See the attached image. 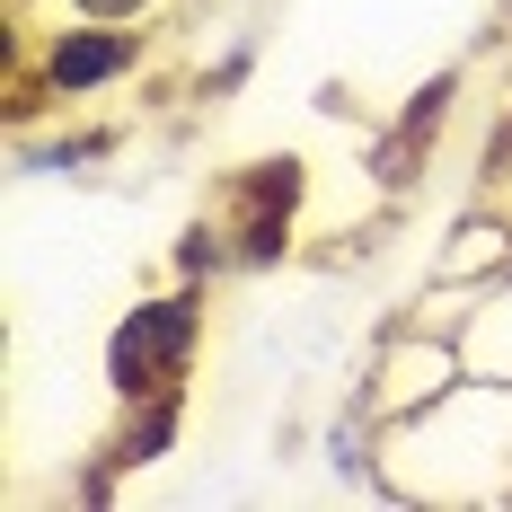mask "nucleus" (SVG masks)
<instances>
[{
  "mask_svg": "<svg viewBox=\"0 0 512 512\" xmlns=\"http://www.w3.org/2000/svg\"><path fill=\"white\" fill-rule=\"evenodd\" d=\"M451 115H460V71H433V80H415L407 98H398V115L371 133V186L380 195H415L424 186V168H433V151H442V133H451Z\"/></svg>",
  "mask_w": 512,
  "mask_h": 512,
  "instance_id": "obj_4",
  "label": "nucleus"
},
{
  "mask_svg": "<svg viewBox=\"0 0 512 512\" xmlns=\"http://www.w3.org/2000/svg\"><path fill=\"white\" fill-rule=\"evenodd\" d=\"M115 142H124L115 124H80V133H53V142L18 133V159H27V168H89V159H106Z\"/></svg>",
  "mask_w": 512,
  "mask_h": 512,
  "instance_id": "obj_7",
  "label": "nucleus"
},
{
  "mask_svg": "<svg viewBox=\"0 0 512 512\" xmlns=\"http://www.w3.org/2000/svg\"><path fill=\"white\" fill-rule=\"evenodd\" d=\"M168 274L177 283H221V274H239V256H230V230H221V212H195L186 230H177V248H168Z\"/></svg>",
  "mask_w": 512,
  "mask_h": 512,
  "instance_id": "obj_6",
  "label": "nucleus"
},
{
  "mask_svg": "<svg viewBox=\"0 0 512 512\" xmlns=\"http://www.w3.org/2000/svg\"><path fill=\"white\" fill-rule=\"evenodd\" d=\"M204 336H212V283L142 292V301L106 327V389H115V398H151V389L195 380Z\"/></svg>",
  "mask_w": 512,
  "mask_h": 512,
  "instance_id": "obj_1",
  "label": "nucleus"
},
{
  "mask_svg": "<svg viewBox=\"0 0 512 512\" xmlns=\"http://www.w3.org/2000/svg\"><path fill=\"white\" fill-rule=\"evenodd\" d=\"M186 407H195V380L151 389V398H115V424H106V442H98V477H89V495H106L115 477L168 460V451H177V433H186Z\"/></svg>",
  "mask_w": 512,
  "mask_h": 512,
  "instance_id": "obj_5",
  "label": "nucleus"
},
{
  "mask_svg": "<svg viewBox=\"0 0 512 512\" xmlns=\"http://www.w3.org/2000/svg\"><path fill=\"white\" fill-rule=\"evenodd\" d=\"M212 212H221V230H230L239 274L283 265V256L301 248V221H309V159H301V151H265V159L221 168Z\"/></svg>",
  "mask_w": 512,
  "mask_h": 512,
  "instance_id": "obj_2",
  "label": "nucleus"
},
{
  "mask_svg": "<svg viewBox=\"0 0 512 512\" xmlns=\"http://www.w3.org/2000/svg\"><path fill=\"white\" fill-rule=\"evenodd\" d=\"M468 380V354L442 336V327H398L380 354H371V371H362V424H407V415H424L433 398H451Z\"/></svg>",
  "mask_w": 512,
  "mask_h": 512,
  "instance_id": "obj_3",
  "label": "nucleus"
},
{
  "mask_svg": "<svg viewBox=\"0 0 512 512\" xmlns=\"http://www.w3.org/2000/svg\"><path fill=\"white\" fill-rule=\"evenodd\" d=\"M248 62H256L248 45H239V53H221V62L204 71V89H212V98H221V89H239V80H248Z\"/></svg>",
  "mask_w": 512,
  "mask_h": 512,
  "instance_id": "obj_9",
  "label": "nucleus"
},
{
  "mask_svg": "<svg viewBox=\"0 0 512 512\" xmlns=\"http://www.w3.org/2000/svg\"><path fill=\"white\" fill-rule=\"evenodd\" d=\"M53 18H124V27H151L168 0H45Z\"/></svg>",
  "mask_w": 512,
  "mask_h": 512,
  "instance_id": "obj_8",
  "label": "nucleus"
}]
</instances>
